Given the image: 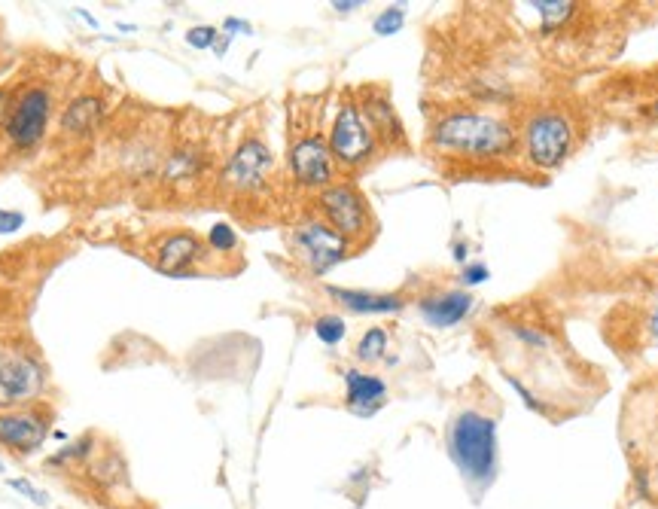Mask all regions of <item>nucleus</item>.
Segmentation results:
<instances>
[{
  "instance_id": "obj_23",
  "label": "nucleus",
  "mask_w": 658,
  "mask_h": 509,
  "mask_svg": "<svg viewBox=\"0 0 658 509\" xmlns=\"http://www.w3.org/2000/svg\"><path fill=\"white\" fill-rule=\"evenodd\" d=\"M217 28H211V25H199V28H192L189 34H186V43L192 46V49H211V46H217Z\"/></svg>"
},
{
  "instance_id": "obj_29",
  "label": "nucleus",
  "mask_w": 658,
  "mask_h": 509,
  "mask_svg": "<svg viewBox=\"0 0 658 509\" xmlns=\"http://www.w3.org/2000/svg\"><path fill=\"white\" fill-rule=\"evenodd\" d=\"M652 113L658 116V101H652Z\"/></svg>"
},
{
  "instance_id": "obj_1",
  "label": "nucleus",
  "mask_w": 658,
  "mask_h": 509,
  "mask_svg": "<svg viewBox=\"0 0 658 509\" xmlns=\"http://www.w3.org/2000/svg\"><path fill=\"white\" fill-rule=\"evenodd\" d=\"M427 150L451 177H509L524 174L518 116L479 110V107H442L430 119Z\"/></svg>"
},
{
  "instance_id": "obj_20",
  "label": "nucleus",
  "mask_w": 658,
  "mask_h": 509,
  "mask_svg": "<svg viewBox=\"0 0 658 509\" xmlns=\"http://www.w3.org/2000/svg\"><path fill=\"white\" fill-rule=\"evenodd\" d=\"M314 336H317L323 345H339V342L348 336L345 317H339V314H320L317 321H314Z\"/></svg>"
},
{
  "instance_id": "obj_15",
  "label": "nucleus",
  "mask_w": 658,
  "mask_h": 509,
  "mask_svg": "<svg viewBox=\"0 0 658 509\" xmlns=\"http://www.w3.org/2000/svg\"><path fill=\"white\" fill-rule=\"evenodd\" d=\"M424 321L430 327H454L460 324L464 317L473 311V296L464 293V290H445V293H433V296H424L418 302Z\"/></svg>"
},
{
  "instance_id": "obj_5",
  "label": "nucleus",
  "mask_w": 658,
  "mask_h": 509,
  "mask_svg": "<svg viewBox=\"0 0 658 509\" xmlns=\"http://www.w3.org/2000/svg\"><path fill=\"white\" fill-rule=\"evenodd\" d=\"M314 208H317V217L326 226H333L354 250H363L375 238L372 208L354 180H336L333 186L320 189Z\"/></svg>"
},
{
  "instance_id": "obj_27",
  "label": "nucleus",
  "mask_w": 658,
  "mask_h": 509,
  "mask_svg": "<svg viewBox=\"0 0 658 509\" xmlns=\"http://www.w3.org/2000/svg\"><path fill=\"white\" fill-rule=\"evenodd\" d=\"M360 7H363L360 0H336L333 4V10H339V13H351V10H360Z\"/></svg>"
},
{
  "instance_id": "obj_8",
  "label": "nucleus",
  "mask_w": 658,
  "mask_h": 509,
  "mask_svg": "<svg viewBox=\"0 0 658 509\" xmlns=\"http://www.w3.org/2000/svg\"><path fill=\"white\" fill-rule=\"evenodd\" d=\"M290 244L296 257L311 269V275H326L354 253V247L333 226H326L317 214L293 226Z\"/></svg>"
},
{
  "instance_id": "obj_9",
  "label": "nucleus",
  "mask_w": 658,
  "mask_h": 509,
  "mask_svg": "<svg viewBox=\"0 0 658 509\" xmlns=\"http://www.w3.org/2000/svg\"><path fill=\"white\" fill-rule=\"evenodd\" d=\"M46 369L31 351L0 348V406H19L40 397Z\"/></svg>"
},
{
  "instance_id": "obj_12",
  "label": "nucleus",
  "mask_w": 658,
  "mask_h": 509,
  "mask_svg": "<svg viewBox=\"0 0 658 509\" xmlns=\"http://www.w3.org/2000/svg\"><path fill=\"white\" fill-rule=\"evenodd\" d=\"M49 113H52V98L46 89L34 86L28 92H22L10 110L7 119V135L19 150L34 147L43 135H46V125H49Z\"/></svg>"
},
{
  "instance_id": "obj_14",
  "label": "nucleus",
  "mask_w": 658,
  "mask_h": 509,
  "mask_svg": "<svg viewBox=\"0 0 658 509\" xmlns=\"http://www.w3.org/2000/svg\"><path fill=\"white\" fill-rule=\"evenodd\" d=\"M387 403V381L372 375V372H360V369H345V406L354 415H375L381 406Z\"/></svg>"
},
{
  "instance_id": "obj_17",
  "label": "nucleus",
  "mask_w": 658,
  "mask_h": 509,
  "mask_svg": "<svg viewBox=\"0 0 658 509\" xmlns=\"http://www.w3.org/2000/svg\"><path fill=\"white\" fill-rule=\"evenodd\" d=\"M205 171V153L195 144H183L177 150L168 153L165 165H162V180L165 183H189L195 177H202Z\"/></svg>"
},
{
  "instance_id": "obj_7",
  "label": "nucleus",
  "mask_w": 658,
  "mask_h": 509,
  "mask_svg": "<svg viewBox=\"0 0 658 509\" xmlns=\"http://www.w3.org/2000/svg\"><path fill=\"white\" fill-rule=\"evenodd\" d=\"M272 171H275L272 147L262 138L250 135L226 159V165L220 171V189L226 196H232L235 202L238 199H256L269 189Z\"/></svg>"
},
{
  "instance_id": "obj_13",
  "label": "nucleus",
  "mask_w": 658,
  "mask_h": 509,
  "mask_svg": "<svg viewBox=\"0 0 658 509\" xmlns=\"http://www.w3.org/2000/svg\"><path fill=\"white\" fill-rule=\"evenodd\" d=\"M205 260V244L192 232H174L156 247V269L165 275H186Z\"/></svg>"
},
{
  "instance_id": "obj_19",
  "label": "nucleus",
  "mask_w": 658,
  "mask_h": 509,
  "mask_svg": "<svg viewBox=\"0 0 658 509\" xmlns=\"http://www.w3.org/2000/svg\"><path fill=\"white\" fill-rule=\"evenodd\" d=\"M387 342H390V336H387L384 327H369V330L360 336V342H357V360H360V363H375V360H381L384 351H387Z\"/></svg>"
},
{
  "instance_id": "obj_10",
  "label": "nucleus",
  "mask_w": 658,
  "mask_h": 509,
  "mask_svg": "<svg viewBox=\"0 0 658 509\" xmlns=\"http://www.w3.org/2000/svg\"><path fill=\"white\" fill-rule=\"evenodd\" d=\"M357 101L363 107V116L369 122V129L378 141L381 150L387 153H397V150H409V135H406V125L393 107L390 95L384 86H363L357 89Z\"/></svg>"
},
{
  "instance_id": "obj_18",
  "label": "nucleus",
  "mask_w": 658,
  "mask_h": 509,
  "mask_svg": "<svg viewBox=\"0 0 658 509\" xmlns=\"http://www.w3.org/2000/svg\"><path fill=\"white\" fill-rule=\"evenodd\" d=\"M101 113H104V107H101L98 98H89V95H86V98H77L68 110H64L61 129L71 132V135H89L95 125H98Z\"/></svg>"
},
{
  "instance_id": "obj_3",
  "label": "nucleus",
  "mask_w": 658,
  "mask_h": 509,
  "mask_svg": "<svg viewBox=\"0 0 658 509\" xmlns=\"http://www.w3.org/2000/svg\"><path fill=\"white\" fill-rule=\"evenodd\" d=\"M448 455L473 488H488L497 473V418L482 409L457 412L448 427Z\"/></svg>"
},
{
  "instance_id": "obj_26",
  "label": "nucleus",
  "mask_w": 658,
  "mask_h": 509,
  "mask_svg": "<svg viewBox=\"0 0 658 509\" xmlns=\"http://www.w3.org/2000/svg\"><path fill=\"white\" fill-rule=\"evenodd\" d=\"M22 226H25V217L19 211H4V208H0V235H10V232H16Z\"/></svg>"
},
{
  "instance_id": "obj_4",
  "label": "nucleus",
  "mask_w": 658,
  "mask_h": 509,
  "mask_svg": "<svg viewBox=\"0 0 658 509\" xmlns=\"http://www.w3.org/2000/svg\"><path fill=\"white\" fill-rule=\"evenodd\" d=\"M323 122V107L314 110L311 122L299 119L293 122L290 132V177L299 189H308V193H320V189L333 186L339 177V168L333 162V153H329V141L320 132Z\"/></svg>"
},
{
  "instance_id": "obj_2",
  "label": "nucleus",
  "mask_w": 658,
  "mask_h": 509,
  "mask_svg": "<svg viewBox=\"0 0 658 509\" xmlns=\"http://www.w3.org/2000/svg\"><path fill=\"white\" fill-rule=\"evenodd\" d=\"M582 125L570 104H537L518 116L524 177L558 171L579 147Z\"/></svg>"
},
{
  "instance_id": "obj_30",
  "label": "nucleus",
  "mask_w": 658,
  "mask_h": 509,
  "mask_svg": "<svg viewBox=\"0 0 658 509\" xmlns=\"http://www.w3.org/2000/svg\"><path fill=\"white\" fill-rule=\"evenodd\" d=\"M0 473H4V464H0Z\"/></svg>"
},
{
  "instance_id": "obj_24",
  "label": "nucleus",
  "mask_w": 658,
  "mask_h": 509,
  "mask_svg": "<svg viewBox=\"0 0 658 509\" xmlns=\"http://www.w3.org/2000/svg\"><path fill=\"white\" fill-rule=\"evenodd\" d=\"M7 485H10L13 491H19V494H25V497H28L31 503H37V506H46V503H49V497H46V491H40V488H34V485H31L28 479H10Z\"/></svg>"
},
{
  "instance_id": "obj_16",
  "label": "nucleus",
  "mask_w": 658,
  "mask_h": 509,
  "mask_svg": "<svg viewBox=\"0 0 658 509\" xmlns=\"http://www.w3.org/2000/svg\"><path fill=\"white\" fill-rule=\"evenodd\" d=\"M326 293L357 314H397L406 305V299L397 293H366V290H345V287H326Z\"/></svg>"
},
{
  "instance_id": "obj_22",
  "label": "nucleus",
  "mask_w": 658,
  "mask_h": 509,
  "mask_svg": "<svg viewBox=\"0 0 658 509\" xmlns=\"http://www.w3.org/2000/svg\"><path fill=\"white\" fill-rule=\"evenodd\" d=\"M403 22H406V10H403V7H387V10L372 22V31H375L378 37H390V34H397V31L403 28Z\"/></svg>"
},
{
  "instance_id": "obj_25",
  "label": "nucleus",
  "mask_w": 658,
  "mask_h": 509,
  "mask_svg": "<svg viewBox=\"0 0 658 509\" xmlns=\"http://www.w3.org/2000/svg\"><path fill=\"white\" fill-rule=\"evenodd\" d=\"M491 278L488 266L485 263H467L464 272H460V281H464L467 287H476V284H485Z\"/></svg>"
},
{
  "instance_id": "obj_6",
  "label": "nucleus",
  "mask_w": 658,
  "mask_h": 509,
  "mask_svg": "<svg viewBox=\"0 0 658 509\" xmlns=\"http://www.w3.org/2000/svg\"><path fill=\"white\" fill-rule=\"evenodd\" d=\"M329 153H333V162L339 168V174H360L363 168L372 165L375 153L381 150L369 122L363 116V107L357 101V92H345L339 113L329 125Z\"/></svg>"
},
{
  "instance_id": "obj_28",
  "label": "nucleus",
  "mask_w": 658,
  "mask_h": 509,
  "mask_svg": "<svg viewBox=\"0 0 658 509\" xmlns=\"http://www.w3.org/2000/svg\"><path fill=\"white\" fill-rule=\"evenodd\" d=\"M223 28H226V31H244V34H250V25H247V22H238V19H226Z\"/></svg>"
},
{
  "instance_id": "obj_11",
  "label": "nucleus",
  "mask_w": 658,
  "mask_h": 509,
  "mask_svg": "<svg viewBox=\"0 0 658 509\" xmlns=\"http://www.w3.org/2000/svg\"><path fill=\"white\" fill-rule=\"evenodd\" d=\"M52 424V409L31 406V409H10L0 412V445H7L13 455H34L43 449Z\"/></svg>"
},
{
  "instance_id": "obj_21",
  "label": "nucleus",
  "mask_w": 658,
  "mask_h": 509,
  "mask_svg": "<svg viewBox=\"0 0 658 509\" xmlns=\"http://www.w3.org/2000/svg\"><path fill=\"white\" fill-rule=\"evenodd\" d=\"M208 244H211L214 253H223V257H229V253L238 250V232L229 223H214L208 229Z\"/></svg>"
}]
</instances>
